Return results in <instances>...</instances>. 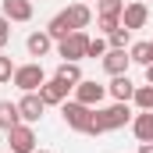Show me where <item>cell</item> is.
Segmentation results:
<instances>
[{"mask_svg": "<svg viewBox=\"0 0 153 153\" xmlns=\"http://www.w3.org/2000/svg\"><path fill=\"white\" fill-rule=\"evenodd\" d=\"M132 121V111H128V103H111V107H103V111H96L93 114V125H89V132L85 135H103V132H114V128H125Z\"/></svg>", "mask_w": 153, "mask_h": 153, "instance_id": "6da1fadb", "label": "cell"}, {"mask_svg": "<svg viewBox=\"0 0 153 153\" xmlns=\"http://www.w3.org/2000/svg\"><path fill=\"white\" fill-rule=\"evenodd\" d=\"M61 114H64V125H68V128H75V132H89L96 111L85 107V103H78V100H64V103H61Z\"/></svg>", "mask_w": 153, "mask_h": 153, "instance_id": "7a4b0ae2", "label": "cell"}, {"mask_svg": "<svg viewBox=\"0 0 153 153\" xmlns=\"http://www.w3.org/2000/svg\"><path fill=\"white\" fill-rule=\"evenodd\" d=\"M22 93H39V85L46 82V71H43V64H18L14 68V78H11Z\"/></svg>", "mask_w": 153, "mask_h": 153, "instance_id": "3957f363", "label": "cell"}, {"mask_svg": "<svg viewBox=\"0 0 153 153\" xmlns=\"http://www.w3.org/2000/svg\"><path fill=\"white\" fill-rule=\"evenodd\" d=\"M85 50H89V36H85V29H78V32H71V36H64L61 43H57L61 61H82Z\"/></svg>", "mask_w": 153, "mask_h": 153, "instance_id": "277c9868", "label": "cell"}, {"mask_svg": "<svg viewBox=\"0 0 153 153\" xmlns=\"http://www.w3.org/2000/svg\"><path fill=\"white\" fill-rule=\"evenodd\" d=\"M7 143H11V153H36V132H32V125H14L11 132H7Z\"/></svg>", "mask_w": 153, "mask_h": 153, "instance_id": "5b68a950", "label": "cell"}, {"mask_svg": "<svg viewBox=\"0 0 153 153\" xmlns=\"http://www.w3.org/2000/svg\"><path fill=\"white\" fill-rule=\"evenodd\" d=\"M68 89H71L68 82H61V78L53 75V78H46V82L39 85V96H43V103H46V107H61V103L68 100Z\"/></svg>", "mask_w": 153, "mask_h": 153, "instance_id": "8992f818", "label": "cell"}, {"mask_svg": "<svg viewBox=\"0 0 153 153\" xmlns=\"http://www.w3.org/2000/svg\"><path fill=\"white\" fill-rule=\"evenodd\" d=\"M103 96H107V85H100L96 78H82V82L75 85V100L85 103V107H96Z\"/></svg>", "mask_w": 153, "mask_h": 153, "instance_id": "52a82bcc", "label": "cell"}, {"mask_svg": "<svg viewBox=\"0 0 153 153\" xmlns=\"http://www.w3.org/2000/svg\"><path fill=\"white\" fill-rule=\"evenodd\" d=\"M146 22H150V7L143 4V0H135V4H125V11H121V25L125 29H146Z\"/></svg>", "mask_w": 153, "mask_h": 153, "instance_id": "ba28073f", "label": "cell"}, {"mask_svg": "<svg viewBox=\"0 0 153 153\" xmlns=\"http://www.w3.org/2000/svg\"><path fill=\"white\" fill-rule=\"evenodd\" d=\"M18 111H22V121H25V125H36L39 117H43V111H46V103H43L39 93H25V96L18 100Z\"/></svg>", "mask_w": 153, "mask_h": 153, "instance_id": "9c48e42d", "label": "cell"}, {"mask_svg": "<svg viewBox=\"0 0 153 153\" xmlns=\"http://www.w3.org/2000/svg\"><path fill=\"white\" fill-rule=\"evenodd\" d=\"M100 61H103V71H107V75H128V64H132L128 50H117V46H111Z\"/></svg>", "mask_w": 153, "mask_h": 153, "instance_id": "30bf717a", "label": "cell"}, {"mask_svg": "<svg viewBox=\"0 0 153 153\" xmlns=\"http://www.w3.org/2000/svg\"><path fill=\"white\" fill-rule=\"evenodd\" d=\"M0 14L11 22H29L32 18V0H0Z\"/></svg>", "mask_w": 153, "mask_h": 153, "instance_id": "8fae6325", "label": "cell"}, {"mask_svg": "<svg viewBox=\"0 0 153 153\" xmlns=\"http://www.w3.org/2000/svg\"><path fill=\"white\" fill-rule=\"evenodd\" d=\"M107 93L114 96L117 103H128V100L135 96V85H132V78H128V75H111V85H107Z\"/></svg>", "mask_w": 153, "mask_h": 153, "instance_id": "7c38bea8", "label": "cell"}, {"mask_svg": "<svg viewBox=\"0 0 153 153\" xmlns=\"http://www.w3.org/2000/svg\"><path fill=\"white\" fill-rule=\"evenodd\" d=\"M132 132L139 143H153V111H139L132 117Z\"/></svg>", "mask_w": 153, "mask_h": 153, "instance_id": "4fadbf2b", "label": "cell"}, {"mask_svg": "<svg viewBox=\"0 0 153 153\" xmlns=\"http://www.w3.org/2000/svg\"><path fill=\"white\" fill-rule=\"evenodd\" d=\"M50 46H53V39H50L46 29H43V32H32V36L25 39V50H29L32 57H46V53H50Z\"/></svg>", "mask_w": 153, "mask_h": 153, "instance_id": "5bb4252c", "label": "cell"}, {"mask_svg": "<svg viewBox=\"0 0 153 153\" xmlns=\"http://www.w3.org/2000/svg\"><path fill=\"white\" fill-rule=\"evenodd\" d=\"M46 32H50V39H53V43H61L64 36H71V32H78V29H71V22H68V14L61 11V14H53V18H50V25H46Z\"/></svg>", "mask_w": 153, "mask_h": 153, "instance_id": "9a60e30c", "label": "cell"}, {"mask_svg": "<svg viewBox=\"0 0 153 153\" xmlns=\"http://www.w3.org/2000/svg\"><path fill=\"white\" fill-rule=\"evenodd\" d=\"M14 125H22V111H18V103L0 100V128H4V132H11Z\"/></svg>", "mask_w": 153, "mask_h": 153, "instance_id": "2e32d148", "label": "cell"}, {"mask_svg": "<svg viewBox=\"0 0 153 153\" xmlns=\"http://www.w3.org/2000/svg\"><path fill=\"white\" fill-rule=\"evenodd\" d=\"M53 75L61 78V82H68V85H71V89H75L78 82H82V68H78V61H61V64H57V71H53Z\"/></svg>", "mask_w": 153, "mask_h": 153, "instance_id": "e0dca14e", "label": "cell"}, {"mask_svg": "<svg viewBox=\"0 0 153 153\" xmlns=\"http://www.w3.org/2000/svg\"><path fill=\"white\" fill-rule=\"evenodd\" d=\"M68 22H71V29H89V22H93V11L85 7V4H71L68 11Z\"/></svg>", "mask_w": 153, "mask_h": 153, "instance_id": "ac0fdd59", "label": "cell"}, {"mask_svg": "<svg viewBox=\"0 0 153 153\" xmlns=\"http://www.w3.org/2000/svg\"><path fill=\"white\" fill-rule=\"evenodd\" d=\"M128 57H132L135 64H143V68L153 64V43H146V39H143V43H132V46H128Z\"/></svg>", "mask_w": 153, "mask_h": 153, "instance_id": "d6986e66", "label": "cell"}, {"mask_svg": "<svg viewBox=\"0 0 153 153\" xmlns=\"http://www.w3.org/2000/svg\"><path fill=\"white\" fill-rule=\"evenodd\" d=\"M132 100H135L139 111H153V85L150 82H146V85H135V96H132Z\"/></svg>", "mask_w": 153, "mask_h": 153, "instance_id": "ffe728a7", "label": "cell"}, {"mask_svg": "<svg viewBox=\"0 0 153 153\" xmlns=\"http://www.w3.org/2000/svg\"><path fill=\"white\" fill-rule=\"evenodd\" d=\"M107 43H111V46H117V50H125V46L132 43V29H125V25H117L114 32L107 36Z\"/></svg>", "mask_w": 153, "mask_h": 153, "instance_id": "44dd1931", "label": "cell"}, {"mask_svg": "<svg viewBox=\"0 0 153 153\" xmlns=\"http://www.w3.org/2000/svg\"><path fill=\"white\" fill-rule=\"evenodd\" d=\"M107 50H111L107 36H96V39H89V50H85V57H103Z\"/></svg>", "mask_w": 153, "mask_h": 153, "instance_id": "7402d4cb", "label": "cell"}, {"mask_svg": "<svg viewBox=\"0 0 153 153\" xmlns=\"http://www.w3.org/2000/svg\"><path fill=\"white\" fill-rule=\"evenodd\" d=\"M121 11H125V0H100V14H107V18H121Z\"/></svg>", "mask_w": 153, "mask_h": 153, "instance_id": "603a6c76", "label": "cell"}, {"mask_svg": "<svg viewBox=\"0 0 153 153\" xmlns=\"http://www.w3.org/2000/svg\"><path fill=\"white\" fill-rule=\"evenodd\" d=\"M11 78H14V64H11V57H4V53H0V85H4V82H11Z\"/></svg>", "mask_w": 153, "mask_h": 153, "instance_id": "cb8c5ba5", "label": "cell"}, {"mask_svg": "<svg viewBox=\"0 0 153 153\" xmlns=\"http://www.w3.org/2000/svg\"><path fill=\"white\" fill-rule=\"evenodd\" d=\"M96 25H100V32H103V36H111L117 25H121V18H107V14H100V22H96Z\"/></svg>", "mask_w": 153, "mask_h": 153, "instance_id": "d4e9b609", "label": "cell"}, {"mask_svg": "<svg viewBox=\"0 0 153 153\" xmlns=\"http://www.w3.org/2000/svg\"><path fill=\"white\" fill-rule=\"evenodd\" d=\"M7 39H11V18H4V14H0V50L7 46Z\"/></svg>", "mask_w": 153, "mask_h": 153, "instance_id": "484cf974", "label": "cell"}, {"mask_svg": "<svg viewBox=\"0 0 153 153\" xmlns=\"http://www.w3.org/2000/svg\"><path fill=\"white\" fill-rule=\"evenodd\" d=\"M139 153H153V143H143V146H139Z\"/></svg>", "mask_w": 153, "mask_h": 153, "instance_id": "4316f807", "label": "cell"}, {"mask_svg": "<svg viewBox=\"0 0 153 153\" xmlns=\"http://www.w3.org/2000/svg\"><path fill=\"white\" fill-rule=\"evenodd\" d=\"M146 82L153 85V64H146Z\"/></svg>", "mask_w": 153, "mask_h": 153, "instance_id": "83f0119b", "label": "cell"}, {"mask_svg": "<svg viewBox=\"0 0 153 153\" xmlns=\"http://www.w3.org/2000/svg\"><path fill=\"white\" fill-rule=\"evenodd\" d=\"M36 153H46V150H36Z\"/></svg>", "mask_w": 153, "mask_h": 153, "instance_id": "f1b7e54d", "label": "cell"}, {"mask_svg": "<svg viewBox=\"0 0 153 153\" xmlns=\"http://www.w3.org/2000/svg\"><path fill=\"white\" fill-rule=\"evenodd\" d=\"M96 4H100V0H96Z\"/></svg>", "mask_w": 153, "mask_h": 153, "instance_id": "f546056e", "label": "cell"}, {"mask_svg": "<svg viewBox=\"0 0 153 153\" xmlns=\"http://www.w3.org/2000/svg\"><path fill=\"white\" fill-rule=\"evenodd\" d=\"M150 43H153V39H150Z\"/></svg>", "mask_w": 153, "mask_h": 153, "instance_id": "4dcf8cb0", "label": "cell"}]
</instances>
